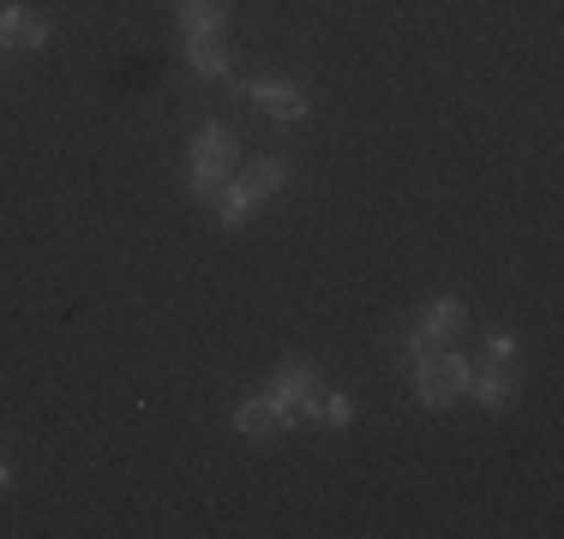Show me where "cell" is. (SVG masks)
Wrapping results in <instances>:
<instances>
[{"label": "cell", "mask_w": 564, "mask_h": 539, "mask_svg": "<svg viewBox=\"0 0 564 539\" xmlns=\"http://www.w3.org/2000/svg\"><path fill=\"white\" fill-rule=\"evenodd\" d=\"M463 377H468V360H456L438 348L433 360H414V402L421 408H451L463 396Z\"/></svg>", "instance_id": "1"}, {"label": "cell", "mask_w": 564, "mask_h": 539, "mask_svg": "<svg viewBox=\"0 0 564 539\" xmlns=\"http://www.w3.org/2000/svg\"><path fill=\"white\" fill-rule=\"evenodd\" d=\"M235 174V144H228L223 127H205L193 144V193L198 198H217V186Z\"/></svg>", "instance_id": "2"}, {"label": "cell", "mask_w": 564, "mask_h": 539, "mask_svg": "<svg viewBox=\"0 0 564 539\" xmlns=\"http://www.w3.org/2000/svg\"><path fill=\"white\" fill-rule=\"evenodd\" d=\"M235 426L247 431V438H276V431L289 426V408H282L276 396H259V402H240V408H235Z\"/></svg>", "instance_id": "3"}, {"label": "cell", "mask_w": 564, "mask_h": 539, "mask_svg": "<svg viewBox=\"0 0 564 539\" xmlns=\"http://www.w3.org/2000/svg\"><path fill=\"white\" fill-rule=\"evenodd\" d=\"M0 36H7L12 48H43L48 43V19H36V12H24V7H7L0 12Z\"/></svg>", "instance_id": "4"}, {"label": "cell", "mask_w": 564, "mask_h": 539, "mask_svg": "<svg viewBox=\"0 0 564 539\" xmlns=\"http://www.w3.org/2000/svg\"><path fill=\"white\" fill-rule=\"evenodd\" d=\"M463 389H468V396H480V402H487V408H510V402H517V389H510L505 366H492V372H475V366H468Z\"/></svg>", "instance_id": "5"}, {"label": "cell", "mask_w": 564, "mask_h": 539, "mask_svg": "<svg viewBox=\"0 0 564 539\" xmlns=\"http://www.w3.org/2000/svg\"><path fill=\"white\" fill-rule=\"evenodd\" d=\"M252 102H259L264 114H276V120H301L306 114V97L289 90V85H252Z\"/></svg>", "instance_id": "6"}, {"label": "cell", "mask_w": 564, "mask_h": 539, "mask_svg": "<svg viewBox=\"0 0 564 539\" xmlns=\"http://www.w3.org/2000/svg\"><path fill=\"white\" fill-rule=\"evenodd\" d=\"M181 24L186 36H223V7L217 0H181Z\"/></svg>", "instance_id": "7"}, {"label": "cell", "mask_w": 564, "mask_h": 539, "mask_svg": "<svg viewBox=\"0 0 564 539\" xmlns=\"http://www.w3.org/2000/svg\"><path fill=\"white\" fill-rule=\"evenodd\" d=\"M210 205H217V216H223V222H240V216H247L252 205H259V193H252L247 180H223Z\"/></svg>", "instance_id": "8"}, {"label": "cell", "mask_w": 564, "mask_h": 539, "mask_svg": "<svg viewBox=\"0 0 564 539\" xmlns=\"http://www.w3.org/2000/svg\"><path fill=\"white\" fill-rule=\"evenodd\" d=\"M186 61H193V73H205V78H223L228 73L217 36H186Z\"/></svg>", "instance_id": "9"}, {"label": "cell", "mask_w": 564, "mask_h": 539, "mask_svg": "<svg viewBox=\"0 0 564 539\" xmlns=\"http://www.w3.org/2000/svg\"><path fill=\"white\" fill-rule=\"evenodd\" d=\"M306 389H313V372H306V366H282V372H276V384H271V396L282 402V408H301Z\"/></svg>", "instance_id": "10"}, {"label": "cell", "mask_w": 564, "mask_h": 539, "mask_svg": "<svg viewBox=\"0 0 564 539\" xmlns=\"http://www.w3.org/2000/svg\"><path fill=\"white\" fill-rule=\"evenodd\" d=\"M247 186H252V193H276V186H289V162H276V156H259V162H252V168H247Z\"/></svg>", "instance_id": "11"}, {"label": "cell", "mask_w": 564, "mask_h": 539, "mask_svg": "<svg viewBox=\"0 0 564 539\" xmlns=\"http://www.w3.org/2000/svg\"><path fill=\"white\" fill-rule=\"evenodd\" d=\"M426 330H433V336H445V342H451V336L456 330H463V323H468V312H463V306H456V300H438V306H426Z\"/></svg>", "instance_id": "12"}, {"label": "cell", "mask_w": 564, "mask_h": 539, "mask_svg": "<svg viewBox=\"0 0 564 539\" xmlns=\"http://www.w3.org/2000/svg\"><path fill=\"white\" fill-rule=\"evenodd\" d=\"M438 348H445V336H433V330H426V323H421V330L409 336V360H433Z\"/></svg>", "instance_id": "13"}, {"label": "cell", "mask_w": 564, "mask_h": 539, "mask_svg": "<svg viewBox=\"0 0 564 539\" xmlns=\"http://www.w3.org/2000/svg\"><path fill=\"white\" fill-rule=\"evenodd\" d=\"M348 414H355V408H348L343 396H325V402H318V420H325V426H348Z\"/></svg>", "instance_id": "14"}, {"label": "cell", "mask_w": 564, "mask_h": 539, "mask_svg": "<svg viewBox=\"0 0 564 539\" xmlns=\"http://www.w3.org/2000/svg\"><path fill=\"white\" fill-rule=\"evenodd\" d=\"M510 354H517L510 336H487V360H492V366H510Z\"/></svg>", "instance_id": "15"}, {"label": "cell", "mask_w": 564, "mask_h": 539, "mask_svg": "<svg viewBox=\"0 0 564 539\" xmlns=\"http://www.w3.org/2000/svg\"><path fill=\"white\" fill-rule=\"evenodd\" d=\"M7 66H12V43L0 36V73H7Z\"/></svg>", "instance_id": "16"}, {"label": "cell", "mask_w": 564, "mask_h": 539, "mask_svg": "<svg viewBox=\"0 0 564 539\" xmlns=\"http://www.w3.org/2000/svg\"><path fill=\"white\" fill-rule=\"evenodd\" d=\"M7 485H12V474H7V468H0V492H7Z\"/></svg>", "instance_id": "17"}]
</instances>
